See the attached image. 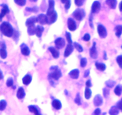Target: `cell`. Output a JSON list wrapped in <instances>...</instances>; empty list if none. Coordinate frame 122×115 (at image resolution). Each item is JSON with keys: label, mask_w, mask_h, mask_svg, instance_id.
Listing matches in <instances>:
<instances>
[{"label": "cell", "mask_w": 122, "mask_h": 115, "mask_svg": "<svg viewBox=\"0 0 122 115\" xmlns=\"http://www.w3.org/2000/svg\"><path fill=\"white\" fill-rule=\"evenodd\" d=\"M0 31L4 35L7 37H11L14 32L13 26L7 22H4L0 25Z\"/></svg>", "instance_id": "obj_1"}, {"label": "cell", "mask_w": 122, "mask_h": 115, "mask_svg": "<svg viewBox=\"0 0 122 115\" xmlns=\"http://www.w3.org/2000/svg\"><path fill=\"white\" fill-rule=\"evenodd\" d=\"M51 73L49 74L48 78L54 80H58L62 76V73L60 69L58 68L57 66H52L50 68Z\"/></svg>", "instance_id": "obj_2"}, {"label": "cell", "mask_w": 122, "mask_h": 115, "mask_svg": "<svg viewBox=\"0 0 122 115\" xmlns=\"http://www.w3.org/2000/svg\"><path fill=\"white\" fill-rule=\"evenodd\" d=\"M72 14L75 19H76L78 21H81V20H83V19L85 16V12L83 9L77 8L74 11Z\"/></svg>", "instance_id": "obj_3"}, {"label": "cell", "mask_w": 122, "mask_h": 115, "mask_svg": "<svg viewBox=\"0 0 122 115\" xmlns=\"http://www.w3.org/2000/svg\"><path fill=\"white\" fill-rule=\"evenodd\" d=\"M97 32L99 36L101 38H105L107 36V31L106 27L102 25H101V24L98 25Z\"/></svg>", "instance_id": "obj_4"}, {"label": "cell", "mask_w": 122, "mask_h": 115, "mask_svg": "<svg viewBox=\"0 0 122 115\" xmlns=\"http://www.w3.org/2000/svg\"><path fill=\"white\" fill-rule=\"evenodd\" d=\"M101 9V3L98 1H94L92 3L91 7V13L92 14H96L100 12Z\"/></svg>", "instance_id": "obj_5"}, {"label": "cell", "mask_w": 122, "mask_h": 115, "mask_svg": "<svg viewBox=\"0 0 122 115\" xmlns=\"http://www.w3.org/2000/svg\"><path fill=\"white\" fill-rule=\"evenodd\" d=\"M46 16H47V23H46V24H48V25H51V24L56 22V20H57V13L56 11H54L52 14L49 16L46 15Z\"/></svg>", "instance_id": "obj_6"}, {"label": "cell", "mask_w": 122, "mask_h": 115, "mask_svg": "<svg viewBox=\"0 0 122 115\" xmlns=\"http://www.w3.org/2000/svg\"><path fill=\"white\" fill-rule=\"evenodd\" d=\"M54 43L56 47L58 49H62L65 46V41L61 37H58V38H56L54 41Z\"/></svg>", "instance_id": "obj_7"}, {"label": "cell", "mask_w": 122, "mask_h": 115, "mask_svg": "<svg viewBox=\"0 0 122 115\" xmlns=\"http://www.w3.org/2000/svg\"><path fill=\"white\" fill-rule=\"evenodd\" d=\"M67 27L70 31H74L77 28V25L73 19L71 18H69L67 20Z\"/></svg>", "instance_id": "obj_8"}, {"label": "cell", "mask_w": 122, "mask_h": 115, "mask_svg": "<svg viewBox=\"0 0 122 115\" xmlns=\"http://www.w3.org/2000/svg\"><path fill=\"white\" fill-rule=\"evenodd\" d=\"M89 54L90 56L92 59H97L98 57V52L96 47V43L94 42L92 47L89 50Z\"/></svg>", "instance_id": "obj_9"}, {"label": "cell", "mask_w": 122, "mask_h": 115, "mask_svg": "<svg viewBox=\"0 0 122 115\" xmlns=\"http://www.w3.org/2000/svg\"><path fill=\"white\" fill-rule=\"evenodd\" d=\"M20 50H21V54L24 56H27L30 55V51L29 48L25 43H23L20 45Z\"/></svg>", "instance_id": "obj_10"}, {"label": "cell", "mask_w": 122, "mask_h": 115, "mask_svg": "<svg viewBox=\"0 0 122 115\" xmlns=\"http://www.w3.org/2000/svg\"><path fill=\"white\" fill-rule=\"evenodd\" d=\"M54 0H48V8L46 15H50V14H51L54 12Z\"/></svg>", "instance_id": "obj_11"}, {"label": "cell", "mask_w": 122, "mask_h": 115, "mask_svg": "<svg viewBox=\"0 0 122 115\" xmlns=\"http://www.w3.org/2000/svg\"><path fill=\"white\" fill-rule=\"evenodd\" d=\"M103 103V98L100 95L98 94L95 95L94 98V104L95 106H101Z\"/></svg>", "instance_id": "obj_12"}, {"label": "cell", "mask_w": 122, "mask_h": 115, "mask_svg": "<svg viewBox=\"0 0 122 115\" xmlns=\"http://www.w3.org/2000/svg\"><path fill=\"white\" fill-rule=\"evenodd\" d=\"M73 49H74V47L72 44H67L65 50H64V57L67 58L68 56H70V55L72 53L73 51Z\"/></svg>", "instance_id": "obj_13"}, {"label": "cell", "mask_w": 122, "mask_h": 115, "mask_svg": "<svg viewBox=\"0 0 122 115\" xmlns=\"http://www.w3.org/2000/svg\"><path fill=\"white\" fill-rule=\"evenodd\" d=\"M2 7V10H1V12L0 13V21H1L2 19V18L10 12L9 8H8V6L6 4H2L1 5Z\"/></svg>", "instance_id": "obj_14"}, {"label": "cell", "mask_w": 122, "mask_h": 115, "mask_svg": "<svg viewBox=\"0 0 122 115\" xmlns=\"http://www.w3.org/2000/svg\"><path fill=\"white\" fill-rule=\"evenodd\" d=\"M38 19V22L41 25H45L47 23V16L46 14H41L37 17Z\"/></svg>", "instance_id": "obj_15"}, {"label": "cell", "mask_w": 122, "mask_h": 115, "mask_svg": "<svg viewBox=\"0 0 122 115\" xmlns=\"http://www.w3.org/2000/svg\"><path fill=\"white\" fill-rule=\"evenodd\" d=\"M36 22H38V19L36 17L32 16L27 19L26 21V26L27 27V26H31V25H35V23Z\"/></svg>", "instance_id": "obj_16"}, {"label": "cell", "mask_w": 122, "mask_h": 115, "mask_svg": "<svg viewBox=\"0 0 122 115\" xmlns=\"http://www.w3.org/2000/svg\"><path fill=\"white\" fill-rule=\"evenodd\" d=\"M79 70L78 69H73L70 71L69 73V75L73 79H77L79 76Z\"/></svg>", "instance_id": "obj_17"}, {"label": "cell", "mask_w": 122, "mask_h": 115, "mask_svg": "<svg viewBox=\"0 0 122 115\" xmlns=\"http://www.w3.org/2000/svg\"><path fill=\"white\" fill-rule=\"evenodd\" d=\"M25 95H26V93H25V89H24L22 87H19V88L18 89L17 91V98L19 99H23V98H25Z\"/></svg>", "instance_id": "obj_18"}, {"label": "cell", "mask_w": 122, "mask_h": 115, "mask_svg": "<svg viewBox=\"0 0 122 115\" xmlns=\"http://www.w3.org/2000/svg\"><path fill=\"white\" fill-rule=\"evenodd\" d=\"M44 28L41 25H38L35 27V34L38 37V38H41L43 32H44Z\"/></svg>", "instance_id": "obj_19"}, {"label": "cell", "mask_w": 122, "mask_h": 115, "mask_svg": "<svg viewBox=\"0 0 122 115\" xmlns=\"http://www.w3.org/2000/svg\"><path fill=\"white\" fill-rule=\"evenodd\" d=\"M0 56L2 59H5L7 56V53L6 51V46L4 43H2L0 49Z\"/></svg>", "instance_id": "obj_20"}, {"label": "cell", "mask_w": 122, "mask_h": 115, "mask_svg": "<svg viewBox=\"0 0 122 115\" xmlns=\"http://www.w3.org/2000/svg\"><path fill=\"white\" fill-rule=\"evenodd\" d=\"M106 3L112 9H116L117 7V0H106Z\"/></svg>", "instance_id": "obj_21"}, {"label": "cell", "mask_w": 122, "mask_h": 115, "mask_svg": "<svg viewBox=\"0 0 122 115\" xmlns=\"http://www.w3.org/2000/svg\"><path fill=\"white\" fill-rule=\"evenodd\" d=\"M48 50L51 53L52 56H53L55 59H57L59 58V52H58L57 49H55L54 47H50L48 48Z\"/></svg>", "instance_id": "obj_22"}, {"label": "cell", "mask_w": 122, "mask_h": 115, "mask_svg": "<svg viewBox=\"0 0 122 115\" xmlns=\"http://www.w3.org/2000/svg\"><path fill=\"white\" fill-rule=\"evenodd\" d=\"M32 80V76L30 74H26L22 79V82L25 85H28L30 83Z\"/></svg>", "instance_id": "obj_23"}, {"label": "cell", "mask_w": 122, "mask_h": 115, "mask_svg": "<svg viewBox=\"0 0 122 115\" xmlns=\"http://www.w3.org/2000/svg\"><path fill=\"white\" fill-rule=\"evenodd\" d=\"M29 110L30 112L32 113L35 114L36 115H41V113L39 111V109H38V107L35 106L34 105H30L28 107Z\"/></svg>", "instance_id": "obj_24"}, {"label": "cell", "mask_w": 122, "mask_h": 115, "mask_svg": "<svg viewBox=\"0 0 122 115\" xmlns=\"http://www.w3.org/2000/svg\"><path fill=\"white\" fill-rule=\"evenodd\" d=\"M52 105L56 110H60L61 109L62 104L61 103L58 99H54L52 101Z\"/></svg>", "instance_id": "obj_25"}, {"label": "cell", "mask_w": 122, "mask_h": 115, "mask_svg": "<svg viewBox=\"0 0 122 115\" xmlns=\"http://www.w3.org/2000/svg\"><path fill=\"white\" fill-rule=\"evenodd\" d=\"M95 67L98 70L100 71H104L106 69V65L105 63H101V62H97L95 63Z\"/></svg>", "instance_id": "obj_26"}, {"label": "cell", "mask_w": 122, "mask_h": 115, "mask_svg": "<svg viewBox=\"0 0 122 115\" xmlns=\"http://www.w3.org/2000/svg\"><path fill=\"white\" fill-rule=\"evenodd\" d=\"M115 34L117 37L120 38L122 34V25H117L114 28Z\"/></svg>", "instance_id": "obj_27"}, {"label": "cell", "mask_w": 122, "mask_h": 115, "mask_svg": "<svg viewBox=\"0 0 122 115\" xmlns=\"http://www.w3.org/2000/svg\"><path fill=\"white\" fill-rule=\"evenodd\" d=\"M119 113V109L116 105L112 106L109 110V114L110 115H117Z\"/></svg>", "instance_id": "obj_28"}, {"label": "cell", "mask_w": 122, "mask_h": 115, "mask_svg": "<svg viewBox=\"0 0 122 115\" xmlns=\"http://www.w3.org/2000/svg\"><path fill=\"white\" fill-rule=\"evenodd\" d=\"M114 92L117 96H120L122 93V86L121 85H118L114 88Z\"/></svg>", "instance_id": "obj_29"}, {"label": "cell", "mask_w": 122, "mask_h": 115, "mask_svg": "<svg viewBox=\"0 0 122 115\" xmlns=\"http://www.w3.org/2000/svg\"><path fill=\"white\" fill-rule=\"evenodd\" d=\"M85 97L86 99H90L92 96V91L89 87H86L85 90Z\"/></svg>", "instance_id": "obj_30"}, {"label": "cell", "mask_w": 122, "mask_h": 115, "mask_svg": "<svg viewBox=\"0 0 122 115\" xmlns=\"http://www.w3.org/2000/svg\"><path fill=\"white\" fill-rule=\"evenodd\" d=\"M61 2L64 4V8L66 10H68L71 6V0H60Z\"/></svg>", "instance_id": "obj_31"}, {"label": "cell", "mask_w": 122, "mask_h": 115, "mask_svg": "<svg viewBox=\"0 0 122 115\" xmlns=\"http://www.w3.org/2000/svg\"><path fill=\"white\" fill-rule=\"evenodd\" d=\"M35 25L27 26V33L29 35H33L35 34Z\"/></svg>", "instance_id": "obj_32"}, {"label": "cell", "mask_w": 122, "mask_h": 115, "mask_svg": "<svg viewBox=\"0 0 122 115\" xmlns=\"http://www.w3.org/2000/svg\"><path fill=\"white\" fill-rule=\"evenodd\" d=\"M116 83V82L115 81L112 80H108L106 81V86L109 87V88H112V87H114V86H115Z\"/></svg>", "instance_id": "obj_33"}, {"label": "cell", "mask_w": 122, "mask_h": 115, "mask_svg": "<svg viewBox=\"0 0 122 115\" xmlns=\"http://www.w3.org/2000/svg\"><path fill=\"white\" fill-rule=\"evenodd\" d=\"M26 11L29 12H32V13H37L39 11V8L37 6H34L33 7H26Z\"/></svg>", "instance_id": "obj_34"}, {"label": "cell", "mask_w": 122, "mask_h": 115, "mask_svg": "<svg viewBox=\"0 0 122 115\" xmlns=\"http://www.w3.org/2000/svg\"><path fill=\"white\" fill-rule=\"evenodd\" d=\"M14 1L17 5L21 7L25 6L26 4V0H14Z\"/></svg>", "instance_id": "obj_35"}, {"label": "cell", "mask_w": 122, "mask_h": 115, "mask_svg": "<svg viewBox=\"0 0 122 115\" xmlns=\"http://www.w3.org/2000/svg\"><path fill=\"white\" fill-rule=\"evenodd\" d=\"M7 106V102L5 100L2 99V100L0 101V111H3Z\"/></svg>", "instance_id": "obj_36"}, {"label": "cell", "mask_w": 122, "mask_h": 115, "mask_svg": "<svg viewBox=\"0 0 122 115\" xmlns=\"http://www.w3.org/2000/svg\"><path fill=\"white\" fill-rule=\"evenodd\" d=\"M74 47H75V49H76V50L79 52L81 53V52H83V47H82V46L80 45L79 44H78V43H76V42L74 43Z\"/></svg>", "instance_id": "obj_37"}, {"label": "cell", "mask_w": 122, "mask_h": 115, "mask_svg": "<svg viewBox=\"0 0 122 115\" xmlns=\"http://www.w3.org/2000/svg\"><path fill=\"white\" fill-rule=\"evenodd\" d=\"M75 103L78 105H81L82 104V102H81V98L80 97L79 93H77L76 95V97L75 99Z\"/></svg>", "instance_id": "obj_38"}, {"label": "cell", "mask_w": 122, "mask_h": 115, "mask_svg": "<svg viewBox=\"0 0 122 115\" xmlns=\"http://www.w3.org/2000/svg\"><path fill=\"white\" fill-rule=\"evenodd\" d=\"M116 62L119 67L122 69V55H119L116 58Z\"/></svg>", "instance_id": "obj_39"}, {"label": "cell", "mask_w": 122, "mask_h": 115, "mask_svg": "<svg viewBox=\"0 0 122 115\" xmlns=\"http://www.w3.org/2000/svg\"><path fill=\"white\" fill-rule=\"evenodd\" d=\"M80 64H81V67L84 68L86 67L87 64V59L85 58H82L81 59V62H80Z\"/></svg>", "instance_id": "obj_40"}, {"label": "cell", "mask_w": 122, "mask_h": 115, "mask_svg": "<svg viewBox=\"0 0 122 115\" xmlns=\"http://www.w3.org/2000/svg\"><path fill=\"white\" fill-rule=\"evenodd\" d=\"M110 95V90L109 89L107 88V87H104L103 89V95L104 98H107Z\"/></svg>", "instance_id": "obj_41"}, {"label": "cell", "mask_w": 122, "mask_h": 115, "mask_svg": "<svg viewBox=\"0 0 122 115\" xmlns=\"http://www.w3.org/2000/svg\"><path fill=\"white\" fill-rule=\"evenodd\" d=\"M85 2V0H75V3L77 7H81Z\"/></svg>", "instance_id": "obj_42"}, {"label": "cell", "mask_w": 122, "mask_h": 115, "mask_svg": "<svg viewBox=\"0 0 122 115\" xmlns=\"http://www.w3.org/2000/svg\"><path fill=\"white\" fill-rule=\"evenodd\" d=\"M66 37L67 41L69 44H72V40H71V36L70 33L69 32H66Z\"/></svg>", "instance_id": "obj_43"}, {"label": "cell", "mask_w": 122, "mask_h": 115, "mask_svg": "<svg viewBox=\"0 0 122 115\" xmlns=\"http://www.w3.org/2000/svg\"><path fill=\"white\" fill-rule=\"evenodd\" d=\"M13 78L9 77L7 80V82H6V85L8 87H11L13 85Z\"/></svg>", "instance_id": "obj_44"}, {"label": "cell", "mask_w": 122, "mask_h": 115, "mask_svg": "<svg viewBox=\"0 0 122 115\" xmlns=\"http://www.w3.org/2000/svg\"><path fill=\"white\" fill-rule=\"evenodd\" d=\"M93 19H94V16H93L92 13H91L89 17V25L92 28H94V25H93Z\"/></svg>", "instance_id": "obj_45"}, {"label": "cell", "mask_w": 122, "mask_h": 115, "mask_svg": "<svg viewBox=\"0 0 122 115\" xmlns=\"http://www.w3.org/2000/svg\"><path fill=\"white\" fill-rule=\"evenodd\" d=\"M91 39V36L88 33L85 34L83 35V40L85 41H89Z\"/></svg>", "instance_id": "obj_46"}, {"label": "cell", "mask_w": 122, "mask_h": 115, "mask_svg": "<svg viewBox=\"0 0 122 115\" xmlns=\"http://www.w3.org/2000/svg\"><path fill=\"white\" fill-rule=\"evenodd\" d=\"M116 106L119 109V110L122 111V98L119 101L117 102V103L116 104Z\"/></svg>", "instance_id": "obj_47"}, {"label": "cell", "mask_w": 122, "mask_h": 115, "mask_svg": "<svg viewBox=\"0 0 122 115\" xmlns=\"http://www.w3.org/2000/svg\"><path fill=\"white\" fill-rule=\"evenodd\" d=\"M89 74H90V70H89V69H86V70L85 71L83 76H84V77H88L89 76Z\"/></svg>", "instance_id": "obj_48"}, {"label": "cell", "mask_w": 122, "mask_h": 115, "mask_svg": "<svg viewBox=\"0 0 122 115\" xmlns=\"http://www.w3.org/2000/svg\"><path fill=\"white\" fill-rule=\"evenodd\" d=\"M94 114L95 115H99L101 114V109L98 108V109H96L94 111Z\"/></svg>", "instance_id": "obj_49"}, {"label": "cell", "mask_w": 122, "mask_h": 115, "mask_svg": "<svg viewBox=\"0 0 122 115\" xmlns=\"http://www.w3.org/2000/svg\"><path fill=\"white\" fill-rule=\"evenodd\" d=\"M86 86L87 87H91L92 86V83L91 81L90 80H87L86 82Z\"/></svg>", "instance_id": "obj_50"}, {"label": "cell", "mask_w": 122, "mask_h": 115, "mask_svg": "<svg viewBox=\"0 0 122 115\" xmlns=\"http://www.w3.org/2000/svg\"><path fill=\"white\" fill-rule=\"evenodd\" d=\"M103 59L104 60L107 59V52L106 51L104 52V55H103Z\"/></svg>", "instance_id": "obj_51"}, {"label": "cell", "mask_w": 122, "mask_h": 115, "mask_svg": "<svg viewBox=\"0 0 122 115\" xmlns=\"http://www.w3.org/2000/svg\"><path fill=\"white\" fill-rule=\"evenodd\" d=\"M119 10H120V12H122V1L120 2V4H119Z\"/></svg>", "instance_id": "obj_52"}, {"label": "cell", "mask_w": 122, "mask_h": 115, "mask_svg": "<svg viewBox=\"0 0 122 115\" xmlns=\"http://www.w3.org/2000/svg\"><path fill=\"white\" fill-rule=\"evenodd\" d=\"M4 76H3V74H2V71H1V70L0 69V80H1V79H3Z\"/></svg>", "instance_id": "obj_53"}, {"label": "cell", "mask_w": 122, "mask_h": 115, "mask_svg": "<svg viewBox=\"0 0 122 115\" xmlns=\"http://www.w3.org/2000/svg\"><path fill=\"white\" fill-rule=\"evenodd\" d=\"M30 1H32V2H36L38 0H30Z\"/></svg>", "instance_id": "obj_54"}, {"label": "cell", "mask_w": 122, "mask_h": 115, "mask_svg": "<svg viewBox=\"0 0 122 115\" xmlns=\"http://www.w3.org/2000/svg\"><path fill=\"white\" fill-rule=\"evenodd\" d=\"M121 48H122V46H121Z\"/></svg>", "instance_id": "obj_55"}]
</instances>
